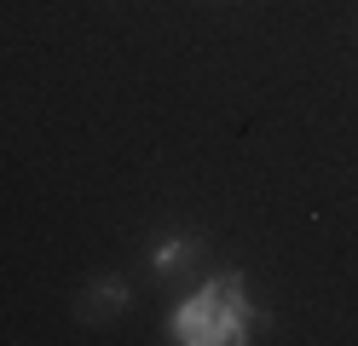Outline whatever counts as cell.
Segmentation results:
<instances>
[{"mask_svg": "<svg viewBox=\"0 0 358 346\" xmlns=\"http://www.w3.org/2000/svg\"><path fill=\"white\" fill-rule=\"evenodd\" d=\"M76 323H87V329H110V323H122L133 312V277L127 271H99L87 277V283L76 289Z\"/></svg>", "mask_w": 358, "mask_h": 346, "instance_id": "6da1fadb", "label": "cell"}, {"mask_svg": "<svg viewBox=\"0 0 358 346\" xmlns=\"http://www.w3.org/2000/svg\"><path fill=\"white\" fill-rule=\"evenodd\" d=\"M203 254H208V243H203V231H196V225H168V231H156V237L145 243V266H150V277L173 283V277L196 271Z\"/></svg>", "mask_w": 358, "mask_h": 346, "instance_id": "7a4b0ae2", "label": "cell"}, {"mask_svg": "<svg viewBox=\"0 0 358 346\" xmlns=\"http://www.w3.org/2000/svg\"><path fill=\"white\" fill-rule=\"evenodd\" d=\"M214 6H231V0H214Z\"/></svg>", "mask_w": 358, "mask_h": 346, "instance_id": "3957f363", "label": "cell"}, {"mask_svg": "<svg viewBox=\"0 0 358 346\" xmlns=\"http://www.w3.org/2000/svg\"><path fill=\"white\" fill-rule=\"evenodd\" d=\"M352 41H358V23H352Z\"/></svg>", "mask_w": 358, "mask_h": 346, "instance_id": "277c9868", "label": "cell"}]
</instances>
